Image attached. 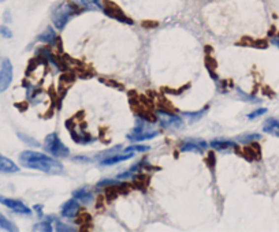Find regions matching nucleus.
Segmentation results:
<instances>
[{"label":"nucleus","mask_w":279,"mask_h":232,"mask_svg":"<svg viewBox=\"0 0 279 232\" xmlns=\"http://www.w3.org/2000/svg\"><path fill=\"white\" fill-rule=\"evenodd\" d=\"M19 164L29 170L47 172L52 175L63 172V165L58 160H55L52 156H48L45 153L35 152V150H24L19 153Z\"/></svg>","instance_id":"obj_1"},{"label":"nucleus","mask_w":279,"mask_h":232,"mask_svg":"<svg viewBox=\"0 0 279 232\" xmlns=\"http://www.w3.org/2000/svg\"><path fill=\"white\" fill-rule=\"evenodd\" d=\"M81 7L75 1H63L58 7H55L52 12V22L58 30H63L69 24V21L73 18L74 15L78 12Z\"/></svg>","instance_id":"obj_2"},{"label":"nucleus","mask_w":279,"mask_h":232,"mask_svg":"<svg viewBox=\"0 0 279 232\" xmlns=\"http://www.w3.org/2000/svg\"><path fill=\"white\" fill-rule=\"evenodd\" d=\"M159 135V130L152 123L146 122L144 119H137V126L128 134V138L133 142L152 140Z\"/></svg>","instance_id":"obj_3"},{"label":"nucleus","mask_w":279,"mask_h":232,"mask_svg":"<svg viewBox=\"0 0 279 232\" xmlns=\"http://www.w3.org/2000/svg\"><path fill=\"white\" fill-rule=\"evenodd\" d=\"M44 149H45V152L48 153V154L54 156V157H59V159L70 156L69 147L62 142L61 138L58 137V134H55V133L47 135V138L44 140Z\"/></svg>","instance_id":"obj_4"},{"label":"nucleus","mask_w":279,"mask_h":232,"mask_svg":"<svg viewBox=\"0 0 279 232\" xmlns=\"http://www.w3.org/2000/svg\"><path fill=\"white\" fill-rule=\"evenodd\" d=\"M156 116L163 128H181L183 126V119L181 116L170 114L167 111H158Z\"/></svg>","instance_id":"obj_5"},{"label":"nucleus","mask_w":279,"mask_h":232,"mask_svg":"<svg viewBox=\"0 0 279 232\" xmlns=\"http://www.w3.org/2000/svg\"><path fill=\"white\" fill-rule=\"evenodd\" d=\"M12 77H14V68H12L11 61L8 59H4L1 61V66H0V93L6 92L7 89L10 87Z\"/></svg>","instance_id":"obj_6"},{"label":"nucleus","mask_w":279,"mask_h":232,"mask_svg":"<svg viewBox=\"0 0 279 232\" xmlns=\"http://www.w3.org/2000/svg\"><path fill=\"white\" fill-rule=\"evenodd\" d=\"M0 203L3 206H6L12 212L19 214H31L32 210L29 206H26L24 202L19 201V200H14V198H8V197L0 196Z\"/></svg>","instance_id":"obj_7"},{"label":"nucleus","mask_w":279,"mask_h":232,"mask_svg":"<svg viewBox=\"0 0 279 232\" xmlns=\"http://www.w3.org/2000/svg\"><path fill=\"white\" fill-rule=\"evenodd\" d=\"M79 210V203L78 201L75 200V198H71V200H69L66 201L63 205H62V209H61V214L62 217H66V219H73L77 216Z\"/></svg>","instance_id":"obj_8"},{"label":"nucleus","mask_w":279,"mask_h":232,"mask_svg":"<svg viewBox=\"0 0 279 232\" xmlns=\"http://www.w3.org/2000/svg\"><path fill=\"white\" fill-rule=\"evenodd\" d=\"M208 144L203 140H186L181 145V150L182 152H203L207 149Z\"/></svg>","instance_id":"obj_9"},{"label":"nucleus","mask_w":279,"mask_h":232,"mask_svg":"<svg viewBox=\"0 0 279 232\" xmlns=\"http://www.w3.org/2000/svg\"><path fill=\"white\" fill-rule=\"evenodd\" d=\"M133 157V153H128L123 152L121 154H111V156H107L104 159L100 160V164L102 165H114L118 164V163H122L125 160H129Z\"/></svg>","instance_id":"obj_10"},{"label":"nucleus","mask_w":279,"mask_h":232,"mask_svg":"<svg viewBox=\"0 0 279 232\" xmlns=\"http://www.w3.org/2000/svg\"><path fill=\"white\" fill-rule=\"evenodd\" d=\"M0 172L3 174H17L19 172V167L12 160L0 153Z\"/></svg>","instance_id":"obj_11"},{"label":"nucleus","mask_w":279,"mask_h":232,"mask_svg":"<svg viewBox=\"0 0 279 232\" xmlns=\"http://www.w3.org/2000/svg\"><path fill=\"white\" fill-rule=\"evenodd\" d=\"M263 131L266 134L273 135L279 138V120L275 117H268L266 122L263 123Z\"/></svg>","instance_id":"obj_12"},{"label":"nucleus","mask_w":279,"mask_h":232,"mask_svg":"<svg viewBox=\"0 0 279 232\" xmlns=\"http://www.w3.org/2000/svg\"><path fill=\"white\" fill-rule=\"evenodd\" d=\"M73 198H75L78 202H82V203H92L95 197H93V194H92L89 190L82 187V189H78L74 191Z\"/></svg>","instance_id":"obj_13"},{"label":"nucleus","mask_w":279,"mask_h":232,"mask_svg":"<svg viewBox=\"0 0 279 232\" xmlns=\"http://www.w3.org/2000/svg\"><path fill=\"white\" fill-rule=\"evenodd\" d=\"M209 146L215 149V150H227V149H233L237 146V144L234 141L230 140H213L209 142Z\"/></svg>","instance_id":"obj_14"},{"label":"nucleus","mask_w":279,"mask_h":232,"mask_svg":"<svg viewBox=\"0 0 279 232\" xmlns=\"http://www.w3.org/2000/svg\"><path fill=\"white\" fill-rule=\"evenodd\" d=\"M56 40V33L52 28H47L45 30L38 36V41L45 44H52Z\"/></svg>","instance_id":"obj_15"},{"label":"nucleus","mask_w":279,"mask_h":232,"mask_svg":"<svg viewBox=\"0 0 279 232\" xmlns=\"http://www.w3.org/2000/svg\"><path fill=\"white\" fill-rule=\"evenodd\" d=\"M260 138V134H257V133H250V134H243L240 135V137H237V142L248 145V144H252V142H255V141H259Z\"/></svg>","instance_id":"obj_16"},{"label":"nucleus","mask_w":279,"mask_h":232,"mask_svg":"<svg viewBox=\"0 0 279 232\" xmlns=\"http://www.w3.org/2000/svg\"><path fill=\"white\" fill-rule=\"evenodd\" d=\"M0 228L1 230H4V231H18V227L15 226L12 221H10L7 219L6 216H3V214L0 213Z\"/></svg>","instance_id":"obj_17"},{"label":"nucleus","mask_w":279,"mask_h":232,"mask_svg":"<svg viewBox=\"0 0 279 232\" xmlns=\"http://www.w3.org/2000/svg\"><path fill=\"white\" fill-rule=\"evenodd\" d=\"M206 112H207V108L206 110L197 111V112H182V116L185 119H188L189 123H193V122H197V120H200L201 117L206 115Z\"/></svg>","instance_id":"obj_18"},{"label":"nucleus","mask_w":279,"mask_h":232,"mask_svg":"<svg viewBox=\"0 0 279 232\" xmlns=\"http://www.w3.org/2000/svg\"><path fill=\"white\" fill-rule=\"evenodd\" d=\"M33 230L35 231H52V226L47 221H41V223H38L33 227Z\"/></svg>","instance_id":"obj_19"},{"label":"nucleus","mask_w":279,"mask_h":232,"mask_svg":"<svg viewBox=\"0 0 279 232\" xmlns=\"http://www.w3.org/2000/svg\"><path fill=\"white\" fill-rule=\"evenodd\" d=\"M151 147L149 146H142V145H137V146H129L126 149H123V152L128 153H134V152H148Z\"/></svg>","instance_id":"obj_20"},{"label":"nucleus","mask_w":279,"mask_h":232,"mask_svg":"<svg viewBox=\"0 0 279 232\" xmlns=\"http://www.w3.org/2000/svg\"><path fill=\"white\" fill-rule=\"evenodd\" d=\"M267 114V108H259V110L253 111V112H250L248 115V119H256V117H260V116L266 115Z\"/></svg>","instance_id":"obj_21"},{"label":"nucleus","mask_w":279,"mask_h":232,"mask_svg":"<svg viewBox=\"0 0 279 232\" xmlns=\"http://www.w3.org/2000/svg\"><path fill=\"white\" fill-rule=\"evenodd\" d=\"M0 36L4 37V38H11L12 37V31L11 29H8L4 25H0Z\"/></svg>","instance_id":"obj_22"},{"label":"nucleus","mask_w":279,"mask_h":232,"mask_svg":"<svg viewBox=\"0 0 279 232\" xmlns=\"http://www.w3.org/2000/svg\"><path fill=\"white\" fill-rule=\"evenodd\" d=\"M56 230L58 231H74L73 227H67V224H62L59 221H56Z\"/></svg>","instance_id":"obj_23"},{"label":"nucleus","mask_w":279,"mask_h":232,"mask_svg":"<svg viewBox=\"0 0 279 232\" xmlns=\"http://www.w3.org/2000/svg\"><path fill=\"white\" fill-rule=\"evenodd\" d=\"M270 41H271V44H274V45L279 49V37H273Z\"/></svg>","instance_id":"obj_24"},{"label":"nucleus","mask_w":279,"mask_h":232,"mask_svg":"<svg viewBox=\"0 0 279 232\" xmlns=\"http://www.w3.org/2000/svg\"><path fill=\"white\" fill-rule=\"evenodd\" d=\"M3 1H6V0H0V3H3Z\"/></svg>","instance_id":"obj_25"}]
</instances>
